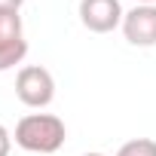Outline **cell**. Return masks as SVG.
Wrapping results in <instances>:
<instances>
[{
	"label": "cell",
	"instance_id": "cell-1",
	"mask_svg": "<svg viewBox=\"0 0 156 156\" xmlns=\"http://www.w3.org/2000/svg\"><path fill=\"white\" fill-rule=\"evenodd\" d=\"M64 138H67V129L52 113H28L16 122V144L28 153L49 156V153L61 150Z\"/></svg>",
	"mask_w": 156,
	"mask_h": 156
},
{
	"label": "cell",
	"instance_id": "cell-2",
	"mask_svg": "<svg viewBox=\"0 0 156 156\" xmlns=\"http://www.w3.org/2000/svg\"><path fill=\"white\" fill-rule=\"evenodd\" d=\"M16 95L25 107H34V110H43L52 104L55 98V80H52V73L40 64H28L19 70L16 76Z\"/></svg>",
	"mask_w": 156,
	"mask_h": 156
},
{
	"label": "cell",
	"instance_id": "cell-3",
	"mask_svg": "<svg viewBox=\"0 0 156 156\" xmlns=\"http://www.w3.org/2000/svg\"><path fill=\"white\" fill-rule=\"evenodd\" d=\"M126 19L119 0H80V22L92 34H110Z\"/></svg>",
	"mask_w": 156,
	"mask_h": 156
},
{
	"label": "cell",
	"instance_id": "cell-4",
	"mask_svg": "<svg viewBox=\"0 0 156 156\" xmlns=\"http://www.w3.org/2000/svg\"><path fill=\"white\" fill-rule=\"evenodd\" d=\"M122 34L132 46H156V3H138L122 19Z\"/></svg>",
	"mask_w": 156,
	"mask_h": 156
},
{
	"label": "cell",
	"instance_id": "cell-5",
	"mask_svg": "<svg viewBox=\"0 0 156 156\" xmlns=\"http://www.w3.org/2000/svg\"><path fill=\"white\" fill-rule=\"evenodd\" d=\"M25 55H28V40L3 43V46H0V73L9 70V67H16V64H22Z\"/></svg>",
	"mask_w": 156,
	"mask_h": 156
},
{
	"label": "cell",
	"instance_id": "cell-6",
	"mask_svg": "<svg viewBox=\"0 0 156 156\" xmlns=\"http://www.w3.org/2000/svg\"><path fill=\"white\" fill-rule=\"evenodd\" d=\"M16 40H25L22 16L19 12H0V46L3 43H16Z\"/></svg>",
	"mask_w": 156,
	"mask_h": 156
},
{
	"label": "cell",
	"instance_id": "cell-7",
	"mask_svg": "<svg viewBox=\"0 0 156 156\" xmlns=\"http://www.w3.org/2000/svg\"><path fill=\"white\" fill-rule=\"evenodd\" d=\"M116 156H156V141L153 138H135V141H126Z\"/></svg>",
	"mask_w": 156,
	"mask_h": 156
},
{
	"label": "cell",
	"instance_id": "cell-8",
	"mask_svg": "<svg viewBox=\"0 0 156 156\" xmlns=\"http://www.w3.org/2000/svg\"><path fill=\"white\" fill-rule=\"evenodd\" d=\"M9 150H12V135L6 132L3 122H0V156H9Z\"/></svg>",
	"mask_w": 156,
	"mask_h": 156
},
{
	"label": "cell",
	"instance_id": "cell-9",
	"mask_svg": "<svg viewBox=\"0 0 156 156\" xmlns=\"http://www.w3.org/2000/svg\"><path fill=\"white\" fill-rule=\"evenodd\" d=\"M25 0H0V12H19Z\"/></svg>",
	"mask_w": 156,
	"mask_h": 156
},
{
	"label": "cell",
	"instance_id": "cell-10",
	"mask_svg": "<svg viewBox=\"0 0 156 156\" xmlns=\"http://www.w3.org/2000/svg\"><path fill=\"white\" fill-rule=\"evenodd\" d=\"M135 3H156V0H135Z\"/></svg>",
	"mask_w": 156,
	"mask_h": 156
},
{
	"label": "cell",
	"instance_id": "cell-11",
	"mask_svg": "<svg viewBox=\"0 0 156 156\" xmlns=\"http://www.w3.org/2000/svg\"><path fill=\"white\" fill-rule=\"evenodd\" d=\"M83 156H104V153H83Z\"/></svg>",
	"mask_w": 156,
	"mask_h": 156
}]
</instances>
